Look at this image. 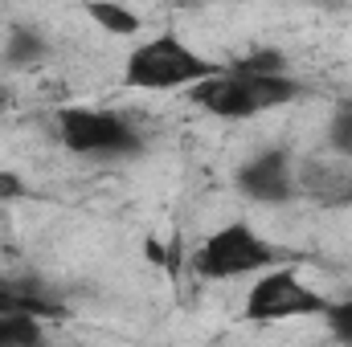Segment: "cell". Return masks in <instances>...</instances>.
<instances>
[{
    "label": "cell",
    "instance_id": "cell-2",
    "mask_svg": "<svg viewBox=\"0 0 352 347\" xmlns=\"http://www.w3.org/2000/svg\"><path fill=\"white\" fill-rule=\"evenodd\" d=\"M226 66L205 58L201 49H192L184 37L176 33H156L148 41H140L127 62H123V82L131 90H144V94H184L188 86L221 74Z\"/></svg>",
    "mask_w": 352,
    "mask_h": 347
},
{
    "label": "cell",
    "instance_id": "cell-13",
    "mask_svg": "<svg viewBox=\"0 0 352 347\" xmlns=\"http://www.w3.org/2000/svg\"><path fill=\"white\" fill-rule=\"evenodd\" d=\"M29 196H33V188H29L25 176L12 172V168H0V208L16 204V200H29Z\"/></svg>",
    "mask_w": 352,
    "mask_h": 347
},
{
    "label": "cell",
    "instance_id": "cell-6",
    "mask_svg": "<svg viewBox=\"0 0 352 347\" xmlns=\"http://www.w3.org/2000/svg\"><path fill=\"white\" fill-rule=\"evenodd\" d=\"M234 184L254 204H291L299 196V176L287 147H266L258 156H250L234 172Z\"/></svg>",
    "mask_w": 352,
    "mask_h": 347
},
{
    "label": "cell",
    "instance_id": "cell-3",
    "mask_svg": "<svg viewBox=\"0 0 352 347\" xmlns=\"http://www.w3.org/2000/svg\"><path fill=\"white\" fill-rule=\"evenodd\" d=\"M58 143L82 160H131L144 152V131L107 106H62Z\"/></svg>",
    "mask_w": 352,
    "mask_h": 347
},
{
    "label": "cell",
    "instance_id": "cell-14",
    "mask_svg": "<svg viewBox=\"0 0 352 347\" xmlns=\"http://www.w3.org/2000/svg\"><path fill=\"white\" fill-rule=\"evenodd\" d=\"M336 204H352V172L344 176V188H340V200Z\"/></svg>",
    "mask_w": 352,
    "mask_h": 347
},
{
    "label": "cell",
    "instance_id": "cell-16",
    "mask_svg": "<svg viewBox=\"0 0 352 347\" xmlns=\"http://www.w3.org/2000/svg\"><path fill=\"white\" fill-rule=\"evenodd\" d=\"M164 4H184V0H164Z\"/></svg>",
    "mask_w": 352,
    "mask_h": 347
},
{
    "label": "cell",
    "instance_id": "cell-9",
    "mask_svg": "<svg viewBox=\"0 0 352 347\" xmlns=\"http://www.w3.org/2000/svg\"><path fill=\"white\" fill-rule=\"evenodd\" d=\"M45 327L33 311H0V347H33L41 344Z\"/></svg>",
    "mask_w": 352,
    "mask_h": 347
},
{
    "label": "cell",
    "instance_id": "cell-5",
    "mask_svg": "<svg viewBox=\"0 0 352 347\" xmlns=\"http://www.w3.org/2000/svg\"><path fill=\"white\" fill-rule=\"evenodd\" d=\"M328 311V298L320 290H311L295 265H266L263 274H254L246 298H242V319L246 323H287V319H299V315H324Z\"/></svg>",
    "mask_w": 352,
    "mask_h": 347
},
{
    "label": "cell",
    "instance_id": "cell-8",
    "mask_svg": "<svg viewBox=\"0 0 352 347\" xmlns=\"http://www.w3.org/2000/svg\"><path fill=\"white\" fill-rule=\"evenodd\" d=\"M45 53H50V41H45L33 25H12V29H8V41H4V62H8L12 70L37 66Z\"/></svg>",
    "mask_w": 352,
    "mask_h": 347
},
{
    "label": "cell",
    "instance_id": "cell-1",
    "mask_svg": "<svg viewBox=\"0 0 352 347\" xmlns=\"http://www.w3.org/2000/svg\"><path fill=\"white\" fill-rule=\"evenodd\" d=\"M299 82L287 70V58L274 49H258L234 66H226L221 74L197 82L184 90V98L217 119H254L263 110H278L287 102L299 98Z\"/></svg>",
    "mask_w": 352,
    "mask_h": 347
},
{
    "label": "cell",
    "instance_id": "cell-4",
    "mask_svg": "<svg viewBox=\"0 0 352 347\" xmlns=\"http://www.w3.org/2000/svg\"><path fill=\"white\" fill-rule=\"evenodd\" d=\"M283 261V254L246 221H226L192 250V274L201 282H230V278H254L266 265Z\"/></svg>",
    "mask_w": 352,
    "mask_h": 347
},
{
    "label": "cell",
    "instance_id": "cell-7",
    "mask_svg": "<svg viewBox=\"0 0 352 347\" xmlns=\"http://www.w3.org/2000/svg\"><path fill=\"white\" fill-rule=\"evenodd\" d=\"M82 12H87L102 33H111V37H135L144 29L140 12L131 4H123V0H87Z\"/></svg>",
    "mask_w": 352,
    "mask_h": 347
},
{
    "label": "cell",
    "instance_id": "cell-10",
    "mask_svg": "<svg viewBox=\"0 0 352 347\" xmlns=\"http://www.w3.org/2000/svg\"><path fill=\"white\" fill-rule=\"evenodd\" d=\"M0 311H33V315H62V307H58V302H50V298H41V294H29V290L12 286V282H4V278H0Z\"/></svg>",
    "mask_w": 352,
    "mask_h": 347
},
{
    "label": "cell",
    "instance_id": "cell-12",
    "mask_svg": "<svg viewBox=\"0 0 352 347\" xmlns=\"http://www.w3.org/2000/svg\"><path fill=\"white\" fill-rule=\"evenodd\" d=\"M324 323H328V335H332V339L352 344V298L328 302V311H324Z\"/></svg>",
    "mask_w": 352,
    "mask_h": 347
},
{
    "label": "cell",
    "instance_id": "cell-11",
    "mask_svg": "<svg viewBox=\"0 0 352 347\" xmlns=\"http://www.w3.org/2000/svg\"><path fill=\"white\" fill-rule=\"evenodd\" d=\"M328 147L340 160H352V94L336 102V110L328 119Z\"/></svg>",
    "mask_w": 352,
    "mask_h": 347
},
{
    "label": "cell",
    "instance_id": "cell-15",
    "mask_svg": "<svg viewBox=\"0 0 352 347\" xmlns=\"http://www.w3.org/2000/svg\"><path fill=\"white\" fill-rule=\"evenodd\" d=\"M4 110H12V90L8 86H0V115H4Z\"/></svg>",
    "mask_w": 352,
    "mask_h": 347
}]
</instances>
